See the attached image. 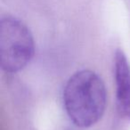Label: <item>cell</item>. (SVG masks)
I'll return each mask as SVG.
<instances>
[{
  "label": "cell",
  "instance_id": "cell-1",
  "mask_svg": "<svg viewBox=\"0 0 130 130\" xmlns=\"http://www.w3.org/2000/svg\"><path fill=\"white\" fill-rule=\"evenodd\" d=\"M63 106L78 127H90L103 116L107 90L103 78L91 70H81L70 77L62 94Z\"/></svg>",
  "mask_w": 130,
  "mask_h": 130
},
{
  "label": "cell",
  "instance_id": "cell-2",
  "mask_svg": "<svg viewBox=\"0 0 130 130\" xmlns=\"http://www.w3.org/2000/svg\"><path fill=\"white\" fill-rule=\"evenodd\" d=\"M35 54V42L29 29L19 19L6 15L0 21L1 68L6 73L23 70Z\"/></svg>",
  "mask_w": 130,
  "mask_h": 130
},
{
  "label": "cell",
  "instance_id": "cell-3",
  "mask_svg": "<svg viewBox=\"0 0 130 130\" xmlns=\"http://www.w3.org/2000/svg\"><path fill=\"white\" fill-rule=\"evenodd\" d=\"M114 77L118 111L123 119L130 120V63L121 49L115 52Z\"/></svg>",
  "mask_w": 130,
  "mask_h": 130
}]
</instances>
